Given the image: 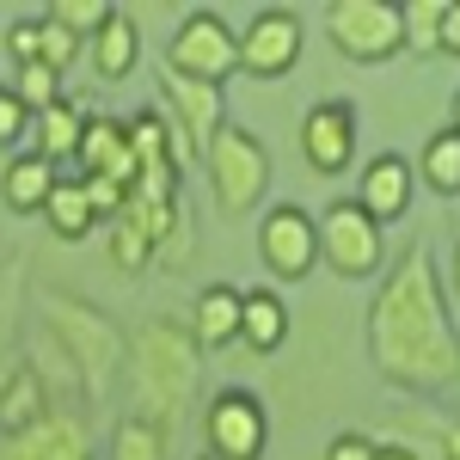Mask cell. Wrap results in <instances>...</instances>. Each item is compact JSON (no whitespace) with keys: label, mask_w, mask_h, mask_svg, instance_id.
Segmentation results:
<instances>
[{"label":"cell","mask_w":460,"mask_h":460,"mask_svg":"<svg viewBox=\"0 0 460 460\" xmlns=\"http://www.w3.org/2000/svg\"><path fill=\"white\" fill-rule=\"evenodd\" d=\"M136 418L172 436L184 405H190V381H197V344L190 332H178L172 319H154L142 332V350H136Z\"/></svg>","instance_id":"obj_2"},{"label":"cell","mask_w":460,"mask_h":460,"mask_svg":"<svg viewBox=\"0 0 460 460\" xmlns=\"http://www.w3.org/2000/svg\"><path fill=\"white\" fill-rule=\"evenodd\" d=\"M80 49H86V43H80V37H68L62 31V25H56V19H43V43H37V62H43V68H68L74 56H80Z\"/></svg>","instance_id":"obj_28"},{"label":"cell","mask_w":460,"mask_h":460,"mask_svg":"<svg viewBox=\"0 0 460 460\" xmlns=\"http://www.w3.org/2000/svg\"><path fill=\"white\" fill-rule=\"evenodd\" d=\"M411 197H418V172H411L399 154H375V160L362 166V184H356V209L368 215L375 227L399 221V215L411 209Z\"/></svg>","instance_id":"obj_13"},{"label":"cell","mask_w":460,"mask_h":460,"mask_svg":"<svg viewBox=\"0 0 460 460\" xmlns=\"http://www.w3.org/2000/svg\"><path fill=\"white\" fill-rule=\"evenodd\" d=\"M368 350H375V368L393 387L424 393L455 381L460 344H455V325H448V301H442V277H436L429 246H411L381 283L375 307H368Z\"/></svg>","instance_id":"obj_1"},{"label":"cell","mask_w":460,"mask_h":460,"mask_svg":"<svg viewBox=\"0 0 460 460\" xmlns=\"http://www.w3.org/2000/svg\"><path fill=\"white\" fill-rule=\"evenodd\" d=\"M197 460H209V455H197Z\"/></svg>","instance_id":"obj_38"},{"label":"cell","mask_w":460,"mask_h":460,"mask_svg":"<svg viewBox=\"0 0 460 460\" xmlns=\"http://www.w3.org/2000/svg\"><path fill=\"white\" fill-rule=\"evenodd\" d=\"M325 460H375V442H368V436H356V429H344V436L325 448Z\"/></svg>","instance_id":"obj_32"},{"label":"cell","mask_w":460,"mask_h":460,"mask_svg":"<svg viewBox=\"0 0 460 460\" xmlns=\"http://www.w3.org/2000/svg\"><path fill=\"white\" fill-rule=\"evenodd\" d=\"M203 160H209V184H215L221 215L258 209V197L270 190V154H264V142L252 136L246 123H227V129L203 147Z\"/></svg>","instance_id":"obj_5"},{"label":"cell","mask_w":460,"mask_h":460,"mask_svg":"<svg viewBox=\"0 0 460 460\" xmlns=\"http://www.w3.org/2000/svg\"><path fill=\"white\" fill-rule=\"evenodd\" d=\"M319 227V264L338 277V283H368L381 277L387 264V234L356 209V197H338L325 215H314Z\"/></svg>","instance_id":"obj_3"},{"label":"cell","mask_w":460,"mask_h":460,"mask_svg":"<svg viewBox=\"0 0 460 460\" xmlns=\"http://www.w3.org/2000/svg\"><path fill=\"white\" fill-rule=\"evenodd\" d=\"M142 62V31H136V19L129 13H111L105 31L93 37V74L99 80H129Z\"/></svg>","instance_id":"obj_20"},{"label":"cell","mask_w":460,"mask_h":460,"mask_svg":"<svg viewBox=\"0 0 460 460\" xmlns=\"http://www.w3.org/2000/svg\"><path fill=\"white\" fill-rule=\"evenodd\" d=\"M111 13H117V6H105V0H56V6H49L43 19H56V25H62L68 37H80V43H86V37L105 31Z\"/></svg>","instance_id":"obj_26"},{"label":"cell","mask_w":460,"mask_h":460,"mask_svg":"<svg viewBox=\"0 0 460 460\" xmlns=\"http://www.w3.org/2000/svg\"><path fill=\"white\" fill-rule=\"evenodd\" d=\"M455 288H460V246H455Z\"/></svg>","instance_id":"obj_37"},{"label":"cell","mask_w":460,"mask_h":460,"mask_svg":"<svg viewBox=\"0 0 460 460\" xmlns=\"http://www.w3.org/2000/svg\"><path fill=\"white\" fill-rule=\"evenodd\" d=\"M436 56H460V0L442 6V49Z\"/></svg>","instance_id":"obj_33"},{"label":"cell","mask_w":460,"mask_h":460,"mask_svg":"<svg viewBox=\"0 0 460 460\" xmlns=\"http://www.w3.org/2000/svg\"><path fill=\"white\" fill-rule=\"evenodd\" d=\"M258 258L277 283H301L319 264V227L301 203H277V209L258 221Z\"/></svg>","instance_id":"obj_10"},{"label":"cell","mask_w":460,"mask_h":460,"mask_svg":"<svg viewBox=\"0 0 460 460\" xmlns=\"http://www.w3.org/2000/svg\"><path fill=\"white\" fill-rule=\"evenodd\" d=\"M25 136H31V111L19 105V93H13V86H0V147L25 142Z\"/></svg>","instance_id":"obj_30"},{"label":"cell","mask_w":460,"mask_h":460,"mask_svg":"<svg viewBox=\"0 0 460 460\" xmlns=\"http://www.w3.org/2000/svg\"><path fill=\"white\" fill-rule=\"evenodd\" d=\"M13 93H19V105L31 111H49V105H62V99H68V93H62V74L56 68H43V62H31V68H19V86H13Z\"/></svg>","instance_id":"obj_27"},{"label":"cell","mask_w":460,"mask_h":460,"mask_svg":"<svg viewBox=\"0 0 460 460\" xmlns=\"http://www.w3.org/2000/svg\"><path fill=\"white\" fill-rule=\"evenodd\" d=\"M240 314H246V288H234V283L197 288L190 344H197V350H227V344H240Z\"/></svg>","instance_id":"obj_15"},{"label":"cell","mask_w":460,"mask_h":460,"mask_svg":"<svg viewBox=\"0 0 460 460\" xmlns=\"http://www.w3.org/2000/svg\"><path fill=\"white\" fill-rule=\"evenodd\" d=\"M37 418H49V399H43V381H37L31 368L6 375V393H0V436H13V429H31Z\"/></svg>","instance_id":"obj_23"},{"label":"cell","mask_w":460,"mask_h":460,"mask_svg":"<svg viewBox=\"0 0 460 460\" xmlns=\"http://www.w3.org/2000/svg\"><path fill=\"white\" fill-rule=\"evenodd\" d=\"M166 429L142 424V418H123L117 424V436H111V460H166Z\"/></svg>","instance_id":"obj_25"},{"label":"cell","mask_w":460,"mask_h":460,"mask_svg":"<svg viewBox=\"0 0 460 460\" xmlns=\"http://www.w3.org/2000/svg\"><path fill=\"white\" fill-rule=\"evenodd\" d=\"M49 338L68 350V362L80 368V387H105V375L117 368V332H111V319L99 307H86V301H74V295H49Z\"/></svg>","instance_id":"obj_6"},{"label":"cell","mask_w":460,"mask_h":460,"mask_svg":"<svg viewBox=\"0 0 460 460\" xmlns=\"http://www.w3.org/2000/svg\"><path fill=\"white\" fill-rule=\"evenodd\" d=\"M166 74H178V80H203V86L234 80V74H240V31H234L221 13H209V6L184 13L178 31H172V43H166Z\"/></svg>","instance_id":"obj_4"},{"label":"cell","mask_w":460,"mask_h":460,"mask_svg":"<svg viewBox=\"0 0 460 460\" xmlns=\"http://www.w3.org/2000/svg\"><path fill=\"white\" fill-rule=\"evenodd\" d=\"M448 129L460 136V93H455V105H448Z\"/></svg>","instance_id":"obj_36"},{"label":"cell","mask_w":460,"mask_h":460,"mask_svg":"<svg viewBox=\"0 0 460 460\" xmlns=\"http://www.w3.org/2000/svg\"><path fill=\"white\" fill-rule=\"evenodd\" d=\"M43 221H49V234L68 240V246H80L86 234H99V215L86 203V184H80V178H56V190H49V203H43Z\"/></svg>","instance_id":"obj_21"},{"label":"cell","mask_w":460,"mask_h":460,"mask_svg":"<svg viewBox=\"0 0 460 460\" xmlns=\"http://www.w3.org/2000/svg\"><path fill=\"white\" fill-rule=\"evenodd\" d=\"M301 154L319 178H338L356 160V111L344 99H319L301 117Z\"/></svg>","instance_id":"obj_12"},{"label":"cell","mask_w":460,"mask_h":460,"mask_svg":"<svg viewBox=\"0 0 460 460\" xmlns=\"http://www.w3.org/2000/svg\"><path fill=\"white\" fill-rule=\"evenodd\" d=\"M301 49H307L301 13L264 6V13H252V25L240 31V74H252V80H283V74H295Z\"/></svg>","instance_id":"obj_9"},{"label":"cell","mask_w":460,"mask_h":460,"mask_svg":"<svg viewBox=\"0 0 460 460\" xmlns=\"http://www.w3.org/2000/svg\"><path fill=\"white\" fill-rule=\"evenodd\" d=\"M442 460H460V418L448 424V436H442Z\"/></svg>","instance_id":"obj_34"},{"label":"cell","mask_w":460,"mask_h":460,"mask_svg":"<svg viewBox=\"0 0 460 460\" xmlns=\"http://www.w3.org/2000/svg\"><path fill=\"white\" fill-rule=\"evenodd\" d=\"M203 442H209V460H264V442H270L264 399L246 387H221L203 411Z\"/></svg>","instance_id":"obj_8"},{"label":"cell","mask_w":460,"mask_h":460,"mask_svg":"<svg viewBox=\"0 0 460 460\" xmlns=\"http://www.w3.org/2000/svg\"><path fill=\"white\" fill-rule=\"evenodd\" d=\"M375 460H418V455H411V448H399V442H393V448H375Z\"/></svg>","instance_id":"obj_35"},{"label":"cell","mask_w":460,"mask_h":460,"mask_svg":"<svg viewBox=\"0 0 460 460\" xmlns=\"http://www.w3.org/2000/svg\"><path fill=\"white\" fill-rule=\"evenodd\" d=\"M399 31H405V49L436 56L442 49V0H405L399 6Z\"/></svg>","instance_id":"obj_24"},{"label":"cell","mask_w":460,"mask_h":460,"mask_svg":"<svg viewBox=\"0 0 460 460\" xmlns=\"http://www.w3.org/2000/svg\"><path fill=\"white\" fill-rule=\"evenodd\" d=\"M288 338V301L277 288H246V314H240V344L258 356L283 350Z\"/></svg>","instance_id":"obj_18"},{"label":"cell","mask_w":460,"mask_h":460,"mask_svg":"<svg viewBox=\"0 0 460 460\" xmlns=\"http://www.w3.org/2000/svg\"><path fill=\"white\" fill-rule=\"evenodd\" d=\"M80 178H117V184H136V160H129V136L117 117H86V136H80Z\"/></svg>","instance_id":"obj_16"},{"label":"cell","mask_w":460,"mask_h":460,"mask_svg":"<svg viewBox=\"0 0 460 460\" xmlns=\"http://www.w3.org/2000/svg\"><path fill=\"white\" fill-rule=\"evenodd\" d=\"M0 460H86V436L74 411H49L31 429L0 436Z\"/></svg>","instance_id":"obj_14"},{"label":"cell","mask_w":460,"mask_h":460,"mask_svg":"<svg viewBox=\"0 0 460 460\" xmlns=\"http://www.w3.org/2000/svg\"><path fill=\"white\" fill-rule=\"evenodd\" d=\"M411 172H418V184H424V190H436V197H460V136H455V129L429 136Z\"/></svg>","instance_id":"obj_22"},{"label":"cell","mask_w":460,"mask_h":460,"mask_svg":"<svg viewBox=\"0 0 460 460\" xmlns=\"http://www.w3.org/2000/svg\"><path fill=\"white\" fill-rule=\"evenodd\" d=\"M49 190H56V166H49L43 154L6 160V172H0V203H6L13 215H43Z\"/></svg>","instance_id":"obj_17"},{"label":"cell","mask_w":460,"mask_h":460,"mask_svg":"<svg viewBox=\"0 0 460 460\" xmlns=\"http://www.w3.org/2000/svg\"><path fill=\"white\" fill-rule=\"evenodd\" d=\"M86 184V203L99 221H117V215L129 209V184H117V178H80Z\"/></svg>","instance_id":"obj_29"},{"label":"cell","mask_w":460,"mask_h":460,"mask_svg":"<svg viewBox=\"0 0 460 460\" xmlns=\"http://www.w3.org/2000/svg\"><path fill=\"white\" fill-rule=\"evenodd\" d=\"M37 43H43V19H19V25H6V56H13L19 68H31V62H37Z\"/></svg>","instance_id":"obj_31"},{"label":"cell","mask_w":460,"mask_h":460,"mask_svg":"<svg viewBox=\"0 0 460 460\" xmlns=\"http://www.w3.org/2000/svg\"><path fill=\"white\" fill-rule=\"evenodd\" d=\"M325 37H332L338 56H350L362 68L393 62V56L405 49L399 6H387V0H332V6H325Z\"/></svg>","instance_id":"obj_7"},{"label":"cell","mask_w":460,"mask_h":460,"mask_svg":"<svg viewBox=\"0 0 460 460\" xmlns=\"http://www.w3.org/2000/svg\"><path fill=\"white\" fill-rule=\"evenodd\" d=\"M166 123H172V136L184 154H197V147H209L221 129H227V99H221V86H203V80H178L166 74Z\"/></svg>","instance_id":"obj_11"},{"label":"cell","mask_w":460,"mask_h":460,"mask_svg":"<svg viewBox=\"0 0 460 460\" xmlns=\"http://www.w3.org/2000/svg\"><path fill=\"white\" fill-rule=\"evenodd\" d=\"M80 136H86V111L74 105V99H62V105L31 117V154H43L49 166L56 160H74L80 154Z\"/></svg>","instance_id":"obj_19"}]
</instances>
